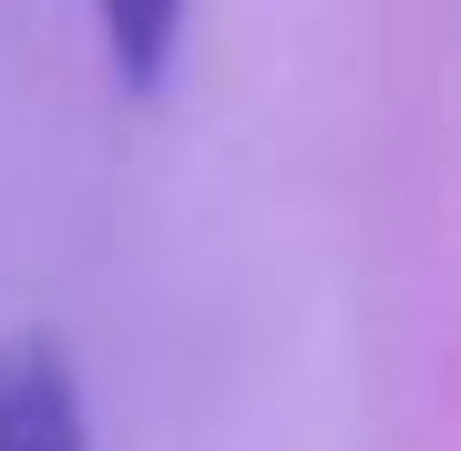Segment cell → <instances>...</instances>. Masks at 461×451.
<instances>
[{"label":"cell","mask_w":461,"mask_h":451,"mask_svg":"<svg viewBox=\"0 0 461 451\" xmlns=\"http://www.w3.org/2000/svg\"><path fill=\"white\" fill-rule=\"evenodd\" d=\"M0 451H93L83 369H72V349L51 329L0 338Z\"/></svg>","instance_id":"cell-1"},{"label":"cell","mask_w":461,"mask_h":451,"mask_svg":"<svg viewBox=\"0 0 461 451\" xmlns=\"http://www.w3.org/2000/svg\"><path fill=\"white\" fill-rule=\"evenodd\" d=\"M103 11V51H113L123 93H165L175 41H185V0H93Z\"/></svg>","instance_id":"cell-2"}]
</instances>
